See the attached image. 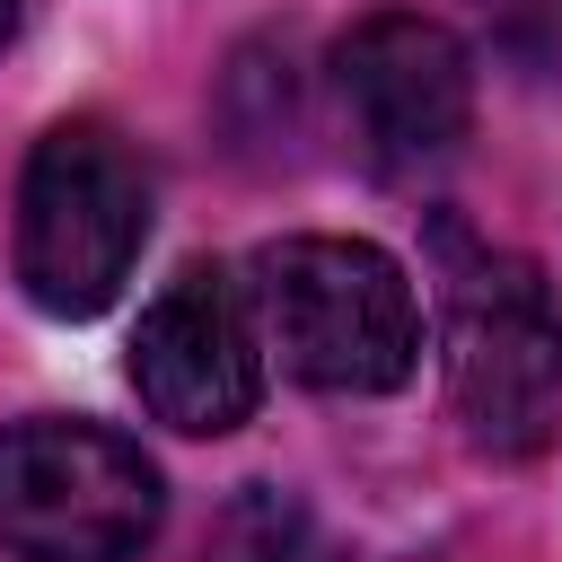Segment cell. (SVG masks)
<instances>
[{"mask_svg": "<svg viewBox=\"0 0 562 562\" xmlns=\"http://www.w3.org/2000/svg\"><path fill=\"white\" fill-rule=\"evenodd\" d=\"M211 562H342V553L316 536V518H307L299 501H281V492H246V501L220 518Z\"/></svg>", "mask_w": 562, "mask_h": 562, "instance_id": "52a82bcc", "label": "cell"}, {"mask_svg": "<svg viewBox=\"0 0 562 562\" xmlns=\"http://www.w3.org/2000/svg\"><path fill=\"white\" fill-rule=\"evenodd\" d=\"M334 97L351 114V140L404 176L465 140L474 123V61L465 44L422 9H378L334 44Z\"/></svg>", "mask_w": 562, "mask_h": 562, "instance_id": "5b68a950", "label": "cell"}, {"mask_svg": "<svg viewBox=\"0 0 562 562\" xmlns=\"http://www.w3.org/2000/svg\"><path fill=\"white\" fill-rule=\"evenodd\" d=\"M158 465L97 422L0 430V544L18 562H132L158 536Z\"/></svg>", "mask_w": 562, "mask_h": 562, "instance_id": "3957f363", "label": "cell"}, {"mask_svg": "<svg viewBox=\"0 0 562 562\" xmlns=\"http://www.w3.org/2000/svg\"><path fill=\"white\" fill-rule=\"evenodd\" d=\"M9 35H18V0H0V44H9Z\"/></svg>", "mask_w": 562, "mask_h": 562, "instance_id": "ba28073f", "label": "cell"}, {"mask_svg": "<svg viewBox=\"0 0 562 562\" xmlns=\"http://www.w3.org/2000/svg\"><path fill=\"white\" fill-rule=\"evenodd\" d=\"M255 307L281 369L316 395H386L422 360V307L369 237H281L255 255Z\"/></svg>", "mask_w": 562, "mask_h": 562, "instance_id": "6da1fadb", "label": "cell"}, {"mask_svg": "<svg viewBox=\"0 0 562 562\" xmlns=\"http://www.w3.org/2000/svg\"><path fill=\"white\" fill-rule=\"evenodd\" d=\"M448 404L483 457H536L562 422V307L536 263L465 255L448 281Z\"/></svg>", "mask_w": 562, "mask_h": 562, "instance_id": "277c9868", "label": "cell"}, {"mask_svg": "<svg viewBox=\"0 0 562 562\" xmlns=\"http://www.w3.org/2000/svg\"><path fill=\"white\" fill-rule=\"evenodd\" d=\"M132 386L140 404L184 430V439H220L263 404V342H255V307L220 263H184L132 325Z\"/></svg>", "mask_w": 562, "mask_h": 562, "instance_id": "8992f818", "label": "cell"}, {"mask_svg": "<svg viewBox=\"0 0 562 562\" xmlns=\"http://www.w3.org/2000/svg\"><path fill=\"white\" fill-rule=\"evenodd\" d=\"M149 237V176L105 123H53L18 184V290L44 316H105Z\"/></svg>", "mask_w": 562, "mask_h": 562, "instance_id": "7a4b0ae2", "label": "cell"}]
</instances>
